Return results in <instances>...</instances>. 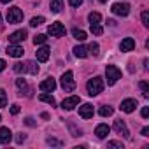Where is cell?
<instances>
[{
    "label": "cell",
    "mask_w": 149,
    "mask_h": 149,
    "mask_svg": "<svg viewBox=\"0 0 149 149\" xmlns=\"http://www.w3.org/2000/svg\"><path fill=\"white\" fill-rule=\"evenodd\" d=\"M86 90H88V95H90V97H97V95L102 93V90H104V79H102L100 76L91 77V79L86 83Z\"/></svg>",
    "instance_id": "obj_1"
},
{
    "label": "cell",
    "mask_w": 149,
    "mask_h": 149,
    "mask_svg": "<svg viewBox=\"0 0 149 149\" xmlns=\"http://www.w3.org/2000/svg\"><path fill=\"white\" fill-rule=\"evenodd\" d=\"M60 81H61V88H63L65 93H70V91L76 90V81H74V74H72V70L63 72V76H61Z\"/></svg>",
    "instance_id": "obj_2"
},
{
    "label": "cell",
    "mask_w": 149,
    "mask_h": 149,
    "mask_svg": "<svg viewBox=\"0 0 149 149\" xmlns=\"http://www.w3.org/2000/svg\"><path fill=\"white\" fill-rule=\"evenodd\" d=\"M105 76H107V84L112 86V84H116V83L121 79V70H119L116 65H107Z\"/></svg>",
    "instance_id": "obj_3"
},
{
    "label": "cell",
    "mask_w": 149,
    "mask_h": 149,
    "mask_svg": "<svg viewBox=\"0 0 149 149\" xmlns=\"http://www.w3.org/2000/svg\"><path fill=\"white\" fill-rule=\"evenodd\" d=\"M23 19V11L16 6H13L11 9H7V23L9 25H16Z\"/></svg>",
    "instance_id": "obj_4"
},
{
    "label": "cell",
    "mask_w": 149,
    "mask_h": 149,
    "mask_svg": "<svg viewBox=\"0 0 149 149\" xmlns=\"http://www.w3.org/2000/svg\"><path fill=\"white\" fill-rule=\"evenodd\" d=\"M47 33H49L51 37H63V35L67 33V30H65V26H63L60 21H56V23H51V25L47 26Z\"/></svg>",
    "instance_id": "obj_5"
},
{
    "label": "cell",
    "mask_w": 149,
    "mask_h": 149,
    "mask_svg": "<svg viewBox=\"0 0 149 149\" xmlns=\"http://www.w3.org/2000/svg\"><path fill=\"white\" fill-rule=\"evenodd\" d=\"M79 102H81V98H79L77 95L68 97V98H65V100L61 102V109H65V111H72L74 107H77V105H79Z\"/></svg>",
    "instance_id": "obj_6"
},
{
    "label": "cell",
    "mask_w": 149,
    "mask_h": 149,
    "mask_svg": "<svg viewBox=\"0 0 149 149\" xmlns=\"http://www.w3.org/2000/svg\"><path fill=\"white\" fill-rule=\"evenodd\" d=\"M112 13H114L116 16L125 18V16L130 14V6H128V4H121V2H118V4L112 6Z\"/></svg>",
    "instance_id": "obj_7"
},
{
    "label": "cell",
    "mask_w": 149,
    "mask_h": 149,
    "mask_svg": "<svg viewBox=\"0 0 149 149\" xmlns=\"http://www.w3.org/2000/svg\"><path fill=\"white\" fill-rule=\"evenodd\" d=\"M26 35H28L26 30H16V32H13L9 35V42L11 44H19V42H23L26 39Z\"/></svg>",
    "instance_id": "obj_8"
},
{
    "label": "cell",
    "mask_w": 149,
    "mask_h": 149,
    "mask_svg": "<svg viewBox=\"0 0 149 149\" xmlns=\"http://www.w3.org/2000/svg\"><path fill=\"white\" fill-rule=\"evenodd\" d=\"M6 53H7L9 56H13V58H19V56H23L25 49H23V46H19V44H9L7 49H6Z\"/></svg>",
    "instance_id": "obj_9"
},
{
    "label": "cell",
    "mask_w": 149,
    "mask_h": 149,
    "mask_svg": "<svg viewBox=\"0 0 149 149\" xmlns=\"http://www.w3.org/2000/svg\"><path fill=\"white\" fill-rule=\"evenodd\" d=\"M114 130H116L119 135H123L125 139L130 137V130L126 128V123H125L123 119H116V121H114Z\"/></svg>",
    "instance_id": "obj_10"
},
{
    "label": "cell",
    "mask_w": 149,
    "mask_h": 149,
    "mask_svg": "<svg viewBox=\"0 0 149 149\" xmlns=\"http://www.w3.org/2000/svg\"><path fill=\"white\" fill-rule=\"evenodd\" d=\"M135 107H137V100H135V98H126V100L121 102V107H119V109H121L123 112H128V114H130V112L135 111Z\"/></svg>",
    "instance_id": "obj_11"
},
{
    "label": "cell",
    "mask_w": 149,
    "mask_h": 149,
    "mask_svg": "<svg viewBox=\"0 0 149 149\" xmlns=\"http://www.w3.org/2000/svg\"><path fill=\"white\" fill-rule=\"evenodd\" d=\"M93 114H95V111H93V105H91V104H83V105L79 107V116H81V118L90 119V118H93Z\"/></svg>",
    "instance_id": "obj_12"
},
{
    "label": "cell",
    "mask_w": 149,
    "mask_h": 149,
    "mask_svg": "<svg viewBox=\"0 0 149 149\" xmlns=\"http://www.w3.org/2000/svg\"><path fill=\"white\" fill-rule=\"evenodd\" d=\"M49 53H51V49H49L47 46H42V47H39V49L35 51V56H37V61H40V63H44V61H47V58H49Z\"/></svg>",
    "instance_id": "obj_13"
},
{
    "label": "cell",
    "mask_w": 149,
    "mask_h": 149,
    "mask_svg": "<svg viewBox=\"0 0 149 149\" xmlns=\"http://www.w3.org/2000/svg\"><path fill=\"white\" fill-rule=\"evenodd\" d=\"M119 49H121L123 53L133 51V49H135V40H133L132 37H126V39H123V40H121V44H119Z\"/></svg>",
    "instance_id": "obj_14"
},
{
    "label": "cell",
    "mask_w": 149,
    "mask_h": 149,
    "mask_svg": "<svg viewBox=\"0 0 149 149\" xmlns=\"http://www.w3.org/2000/svg\"><path fill=\"white\" fill-rule=\"evenodd\" d=\"M39 88H40V91H54L56 90V81L53 77H47L46 81H42L39 84Z\"/></svg>",
    "instance_id": "obj_15"
},
{
    "label": "cell",
    "mask_w": 149,
    "mask_h": 149,
    "mask_svg": "<svg viewBox=\"0 0 149 149\" xmlns=\"http://www.w3.org/2000/svg\"><path fill=\"white\" fill-rule=\"evenodd\" d=\"M109 132H111V128H109L105 123H100V125H97V128H95V135H97L98 139H105V137L109 135Z\"/></svg>",
    "instance_id": "obj_16"
},
{
    "label": "cell",
    "mask_w": 149,
    "mask_h": 149,
    "mask_svg": "<svg viewBox=\"0 0 149 149\" xmlns=\"http://www.w3.org/2000/svg\"><path fill=\"white\" fill-rule=\"evenodd\" d=\"M13 140V133L9 128H0V144H9Z\"/></svg>",
    "instance_id": "obj_17"
},
{
    "label": "cell",
    "mask_w": 149,
    "mask_h": 149,
    "mask_svg": "<svg viewBox=\"0 0 149 149\" xmlns=\"http://www.w3.org/2000/svg\"><path fill=\"white\" fill-rule=\"evenodd\" d=\"M16 86H18V88H19V91H21L19 95H23V93H25L26 97H30V93H32V91H30V88H28V84H26V81H25L23 77H21V79H16Z\"/></svg>",
    "instance_id": "obj_18"
},
{
    "label": "cell",
    "mask_w": 149,
    "mask_h": 149,
    "mask_svg": "<svg viewBox=\"0 0 149 149\" xmlns=\"http://www.w3.org/2000/svg\"><path fill=\"white\" fill-rule=\"evenodd\" d=\"M49 9H51V13L58 14V13L63 9V0H51V4H49Z\"/></svg>",
    "instance_id": "obj_19"
},
{
    "label": "cell",
    "mask_w": 149,
    "mask_h": 149,
    "mask_svg": "<svg viewBox=\"0 0 149 149\" xmlns=\"http://www.w3.org/2000/svg\"><path fill=\"white\" fill-rule=\"evenodd\" d=\"M74 54H76L77 58H86L90 53H88L86 46H76V47H74Z\"/></svg>",
    "instance_id": "obj_20"
},
{
    "label": "cell",
    "mask_w": 149,
    "mask_h": 149,
    "mask_svg": "<svg viewBox=\"0 0 149 149\" xmlns=\"http://www.w3.org/2000/svg\"><path fill=\"white\" fill-rule=\"evenodd\" d=\"M98 114H100L102 118H109V116L114 114V107H111V105H102V107L98 109Z\"/></svg>",
    "instance_id": "obj_21"
},
{
    "label": "cell",
    "mask_w": 149,
    "mask_h": 149,
    "mask_svg": "<svg viewBox=\"0 0 149 149\" xmlns=\"http://www.w3.org/2000/svg\"><path fill=\"white\" fill-rule=\"evenodd\" d=\"M39 100H40V102H46V104H49L51 107H54V105H56V100H54V97H51V95H47V93H40V95H39Z\"/></svg>",
    "instance_id": "obj_22"
},
{
    "label": "cell",
    "mask_w": 149,
    "mask_h": 149,
    "mask_svg": "<svg viewBox=\"0 0 149 149\" xmlns=\"http://www.w3.org/2000/svg\"><path fill=\"white\" fill-rule=\"evenodd\" d=\"M72 35H74V39L79 40V42L86 40V32H83V30H79V28H74V30H72Z\"/></svg>",
    "instance_id": "obj_23"
},
{
    "label": "cell",
    "mask_w": 149,
    "mask_h": 149,
    "mask_svg": "<svg viewBox=\"0 0 149 149\" xmlns=\"http://www.w3.org/2000/svg\"><path fill=\"white\" fill-rule=\"evenodd\" d=\"M88 19H90V25H100L102 16H100V13H90Z\"/></svg>",
    "instance_id": "obj_24"
},
{
    "label": "cell",
    "mask_w": 149,
    "mask_h": 149,
    "mask_svg": "<svg viewBox=\"0 0 149 149\" xmlns=\"http://www.w3.org/2000/svg\"><path fill=\"white\" fill-rule=\"evenodd\" d=\"M26 72L33 74V76H37V72H39V65L35 61H26Z\"/></svg>",
    "instance_id": "obj_25"
},
{
    "label": "cell",
    "mask_w": 149,
    "mask_h": 149,
    "mask_svg": "<svg viewBox=\"0 0 149 149\" xmlns=\"http://www.w3.org/2000/svg\"><path fill=\"white\" fill-rule=\"evenodd\" d=\"M68 130L72 132V137H81V135H83V130H81V128H77L74 123H68Z\"/></svg>",
    "instance_id": "obj_26"
},
{
    "label": "cell",
    "mask_w": 149,
    "mask_h": 149,
    "mask_svg": "<svg viewBox=\"0 0 149 149\" xmlns=\"http://www.w3.org/2000/svg\"><path fill=\"white\" fill-rule=\"evenodd\" d=\"M98 49H100V46H98L97 42H91V44L88 46V53H91L93 56H98V53H100Z\"/></svg>",
    "instance_id": "obj_27"
},
{
    "label": "cell",
    "mask_w": 149,
    "mask_h": 149,
    "mask_svg": "<svg viewBox=\"0 0 149 149\" xmlns=\"http://www.w3.org/2000/svg\"><path fill=\"white\" fill-rule=\"evenodd\" d=\"M46 19H44V16H35V18H32L30 19V26H39V25H42Z\"/></svg>",
    "instance_id": "obj_28"
},
{
    "label": "cell",
    "mask_w": 149,
    "mask_h": 149,
    "mask_svg": "<svg viewBox=\"0 0 149 149\" xmlns=\"http://www.w3.org/2000/svg\"><path fill=\"white\" fill-rule=\"evenodd\" d=\"M14 72L16 74H25L26 72V61L25 63H14Z\"/></svg>",
    "instance_id": "obj_29"
},
{
    "label": "cell",
    "mask_w": 149,
    "mask_h": 149,
    "mask_svg": "<svg viewBox=\"0 0 149 149\" xmlns=\"http://www.w3.org/2000/svg\"><path fill=\"white\" fill-rule=\"evenodd\" d=\"M46 40H47V37H46L44 33H39V35L33 37V44H35V46H37V44H46Z\"/></svg>",
    "instance_id": "obj_30"
},
{
    "label": "cell",
    "mask_w": 149,
    "mask_h": 149,
    "mask_svg": "<svg viewBox=\"0 0 149 149\" xmlns=\"http://www.w3.org/2000/svg\"><path fill=\"white\" fill-rule=\"evenodd\" d=\"M46 142H47L49 146H58V147H60V146H63V142H61V140H58V139H54V137H47V139H46Z\"/></svg>",
    "instance_id": "obj_31"
},
{
    "label": "cell",
    "mask_w": 149,
    "mask_h": 149,
    "mask_svg": "<svg viewBox=\"0 0 149 149\" xmlns=\"http://www.w3.org/2000/svg\"><path fill=\"white\" fill-rule=\"evenodd\" d=\"M107 147H112V149H123V142H119V140H111V142H107Z\"/></svg>",
    "instance_id": "obj_32"
},
{
    "label": "cell",
    "mask_w": 149,
    "mask_h": 149,
    "mask_svg": "<svg viewBox=\"0 0 149 149\" xmlns=\"http://www.w3.org/2000/svg\"><path fill=\"white\" fill-rule=\"evenodd\" d=\"M7 105V95L4 90H0V107H6Z\"/></svg>",
    "instance_id": "obj_33"
},
{
    "label": "cell",
    "mask_w": 149,
    "mask_h": 149,
    "mask_svg": "<svg viewBox=\"0 0 149 149\" xmlns=\"http://www.w3.org/2000/svg\"><path fill=\"white\" fill-rule=\"evenodd\" d=\"M91 26V32L95 33V35H102L104 33V28L100 26V25H90Z\"/></svg>",
    "instance_id": "obj_34"
},
{
    "label": "cell",
    "mask_w": 149,
    "mask_h": 149,
    "mask_svg": "<svg viewBox=\"0 0 149 149\" xmlns=\"http://www.w3.org/2000/svg\"><path fill=\"white\" fill-rule=\"evenodd\" d=\"M139 86H140V90H142V95H144V97H149V86H147V83L142 81Z\"/></svg>",
    "instance_id": "obj_35"
},
{
    "label": "cell",
    "mask_w": 149,
    "mask_h": 149,
    "mask_svg": "<svg viewBox=\"0 0 149 149\" xmlns=\"http://www.w3.org/2000/svg\"><path fill=\"white\" fill-rule=\"evenodd\" d=\"M140 18H142V25H144V26H149V13H147V11H144Z\"/></svg>",
    "instance_id": "obj_36"
},
{
    "label": "cell",
    "mask_w": 149,
    "mask_h": 149,
    "mask_svg": "<svg viewBox=\"0 0 149 149\" xmlns=\"http://www.w3.org/2000/svg\"><path fill=\"white\" fill-rule=\"evenodd\" d=\"M11 114H13V116H16V114H19V105H18V104H14V105H11Z\"/></svg>",
    "instance_id": "obj_37"
},
{
    "label": "cell",
    "mask_w": 149,
    "mask_h": 149,
    "mask_svg": "<svg viewBox=\"0 0 149 149\" xmlns=\"http://www.w3.org/2000/svg\"><path fill=\"white\" fill-rule=\"evenodd\" d=\"M68 4H70L72 7H79V6L83 4V0H68Z\"/></svg>",
    "instance_id": "obj_38"
},
{
    "label": "cell",
    "mask_w": 149,
    "mask_h": 149,
    "mask_svg": "<svg viewBox=\"0 0 149 149\" xmlns=\"http://www.w3.org/2000/svg\"><path fill=\"white\" fill-rule=\"evenodd\" d=\"M25 139H26V135H25V133H18V135H16V142H18V144L25 142Z\"/></svg>",
    "instance_id": "obj_39"
},
{
    "label": "cell",
    "mask_w": 149,
    "mask_h": 149,
    "mask_svg": "<svg viewBox=\"0 0 149 149\" xmlns=\"http://www.w3.org/2000/svg\"><path fill=\"white\" fill-rule=\"evenodd\" d=\"M140 114H142V118H147L149 116V107H142V112Z\"/></svg>",
    "instance_id": "obj_40"
},
{
    "label": "cell",
    "mask_w": 149,
    "mask_h": 149,
    "mask_svg": "<svg viewBox=\"0 0 149 149\" xmlns=\"http://www.w3.org/2000/svg\"><path fill=\"white\" fill-rule=\"evenodd\" d=\"M25 125H28V126H35V121H33L32 118H26V119H25Z\"/></svg>",
    "instance_id": "obj_41"
},
{
    "label": "cell",
    "mask_w": 149,
    "mask_h": 149,
    "mask_svg": "<svg viewBox=\"0 0 149 149\" xmlns=\"http://www.w3.org/2000/svg\"><path fill=\"white\" fill-rule=\"evenodd\" d=\"M7 67V63H6V60H0V72H2L4 68Z\"/></svg>",
    "instance_id": "obj_42"
},
{
    "label": "cell",
    "mask_w": 149,
    "mask_h": 149,
    "mask_svg": "<svg viewBox=\"0 0 149 149\" xmlns=\"http://www.w3.org/2000/svg\"><path fill=\"white\" fill-rule=\"evenodd\" d=\"M147 133H149V128H147V126H146V128H142V135H144V137H147Z\"/></svg>",
    "instance_id": "obj_43"
},
{
    "label": "cell",
    "mask_w": 149,
    "mask_h": 149,
    "mask_svg": "<svg viewBox=\"0 0 149 149\" xmlns=\"http://www.w3.org/2000/svg\"><path fill=\"white\" fill-rule=\"evenodd\" d=\"M0 2H2V4H9V2H11V0H0Z\"/></svg>",
    "instance_id": "obj_44"
},
{
    "label": "cell",
    "mask_w": 149,
    "mask_h": 149,
    "mask_svg": "<svg viewBox=\"0 0 149 149\" xmlns=\"http://www.w3.org/2000/svg\"><path fill=\"white\" fill-rule=\"evenodd\" d=\"M98 2H102V4H105V2H107V0H98Z\"/></svg>",
    "instance_id": "obj_45"
},
{
    "label": "cell",
    "mask_w": 149,
    "mask_h": 149,
    "mask_svg": "<svg viewBox=\"0 0 149 149\" xmlns=\"http://www.w3.org/2000/svg\"><path fill=\"white\" fill-rule=\"evenodd\" d=\"M0 121H2V116H0Z\"/></svg>",
    "instance_id": "obj_46"
}]
</instances>
